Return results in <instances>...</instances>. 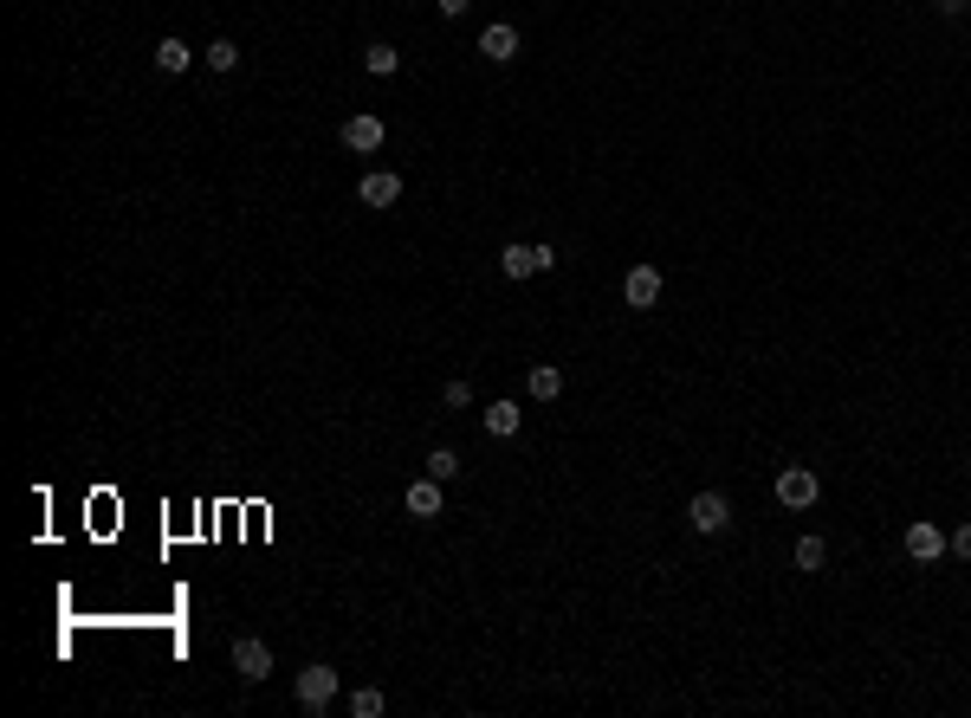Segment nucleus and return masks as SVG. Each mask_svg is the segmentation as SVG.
Returning a JSON list of instances; mask_svg holds the SVG:
<instances>
[{"instance_id": "39448f33", "label": "nucleus", "mask_w": 971, "mask_h": 718, "mask_svg": "<svg viewBox=\"0 0 971 718\" xmlns=\"http://www.w3.org/2000/svg\"><path fill=\"white\" fill-rule=\"evenodd\" d=\"M337 136H344V149H350V156H376V149H382V136H389V130H382V117L357 110V117H344V130H337Z\"/></svg>"}, {"instance_id": "20e7f679", "label": "nucleus", "mask_w": 971, "mask_h": 718, "mask_svg": "<svg viewBox=\"0 0 971 718\" xmlns=\"http://www.w3.org/2000/svg\"><path fill=\"white\" fill-rule=\"evenodd\" d=\"M234 673H240L246 686L272 680V647L259 641V634H240V641H234Z\"/></svg>"}, {"instance_id": "ddd939ff", "label": "nucleus", "mask_w": 971, "mask_h": 718, "mask_svg": "<svg viewBox=\"0 0 971 718\" xmlns=\"http://www.w3.org/2000/svg\"><path fill=\"white\" fill-rule=\"evenodd\" d=\"M518 427H525V414H518V402H492V408H486V434H492V440H512Z\"/></svg>"}, {"instance_id": "9b49d317", "label": "nucleus", "mask_w": 971, "mask_h": 718, "mask_svg": "<svg viewBox=\"0 0 971 718\" xmlns=\"http://www.w3.org/2000/svg\"><path fill=\"white\" fill-rule=\"evenodd\" d=\"M402 505H408V518H441V479H428V473H421L415 486L402 492Z\"/></svg>"}, {"instance_id": "f8f14e48", "label": "nucleus", "mask_w": 971, "mask_h": 718, "mask_svg": "<svg viewBox=\"0 0 971 718\" xmlns=\"http://www.w3.org/2000/svg\"><path fill=\"white\" fill-rule=\"evenodd\" d=\"M525 389H531V402H557V395H564V369H557V363H538L525 376Z\"/></svg>"}, {"instance_id": "9d476101", "label": "nucleus", "mask_w": 971, "mask_h": 718, "mask_svg": "<svg viewBox=\"0 0 971 718\" xmlns=\"http://www.w3.org/2000/svg\"><path fill=\"white\" fill-rule=\"evenodd\" d=\"M357 201H363V207H395V201H402V175H389V169H376V175H363V188H357Z\"/></svg>"}, {"instance_id": "2eb2a0df", "label": "nucleus", "mask_w": 971, "mask_h": 718, "mask_svg": "<svg viewBox=\"0 0 971 718\" xmlns=\"http://www.w3.org/2000/svg\"><path fill=\"white\" fill-rule=\"evenodd\" d=\"M421 466H428V479H441V486H454V479H460V453L454 447H434Z\"/></svg>"}, {"instance_id": "5701e85b", "label": "nucleus", "mask_w": 971, "mask_h": 718, "mask_svg": "<svg viewBox=\"0 0 971 718\" xmlns=\"http://www.w3.org/2000/svg\"><path fill=\"white\" fill-rule=\"evenodd\" d=\"M933 7L946 13V20H959V13H965V0H933Z\"/></svg>"}, {"instance_id": "a211bd4d", "label": "nucleus", "mask_w": 971, "mask_h": 718, "mask_svg": "<svg viewBox=\"0 0 971 718\" xmlns=\"http://www.w3.org/2000/svg\"><path fill=\"white\" fill-rule=\"evenodd\" d=\"M823 563H829L823 537H797V570H823Z\"/></svg>"}, {"instance_id": "6ab92c4d", "label": "nucleus", "mask_w": 971, "mask_h": 718, "mask_svg": "<svg viewBox=\"0 0 971 718\" xmlns=\"http://www.w3.org/2000/svg\"><path fill=\"white\" fill-rule=\"evenodd\" d=\"M350 712H357V718H382V693H376V686H357V693H350Z\"/></svg>"}, {"instance_id": "f03ea898", "label": "nucleus", "mask_w": 971, "mask_h": 718, "mask_svg": "<svg viewBox=\"0 0 971 718\" xmlns=\"http://www.w3.org/2000/svg\"><path fill=\"white\" fill-rule=\"evenodd\" d=\"M331 699H337V667H324V660H318V667L298 673V712H324Z\"/></svg>"}, {"instance_id": "0eeeda50", "label": "nucleus", "mask_w": 971, "mask_h": 718, "mask_svg": "<svg viewBox=\"0 0 971 718\" xmlns=\"http://www.w3.org/2000/svg\"><path fill=\"white\" fill-rule=\"evenodd\" d=\"M907 557L913 563H939V557H946V531H939L933 518H913L907 524Z\"/></svg>"}, {"instance_id": "4468645a", "label": "nucleus", "mask_w": 971, "mask_h": 718, "mask_svg": "<svg viewBox=\"0 0 971 718\" xmlns=\"http://www.w3.org/2000/svg\"><path fill=\"white\" fill-rule=\"evenodd\" d=\"M156 65H162V72H188V65H195V46H188V39H162V46H156Z\"/></svg>"}, {"instance_id": "423d86ee", "label": "nucleus", "mask_w": 971, "mask_h": 718, "mask_svg": "<svg viewBox=\"0 0 971 718\" xmlns=\"http://www.w3.org/2000/svg\"><path fill=\"white\" fill-rule=\"evenodd\" d=\"M499 266H505V279H531V272H551L557 253H551V246H505Z\"/></svg>"}, {"instance_id": "f3484780", "label": "nucleus", "mask_w": 971, "mask_h": 718, "mask_svg": "<svg viewBox=\"0 0 971 718\" xmlns=\"http://www.w3.org/2000/svg\"><path fill=\"white\" fill-rule=\"evenodd\" d=\"M201 59H208V72H234V65H240V46H234V39H214Z\"/></svg>"}, {"instance_id": "7ed1b4c3", "label": "nucleus", "mask_w": 971, "mask_h": 718, "mask_svg": "<svg viewBox=\"0 0 971 718\" xmlns=\"http://www.w3.org/2000/svg\"><path fill=\"white\" fill-rule=\"evenodd\" d=\"M687 524H693L700 537H719V531L732 524V499H726V492H700V499L687 505Z\"/></svg>"}, {"instance_id": "dca6fc26", "label": "nucleus", "mask_w": 971, "mask_h": 718, "mask_svg": "<svg viewBox=\"0 0 971 718\" xmlns=\"http://www.w3.org/2000/svg\"><path fill=\"white\" fill-rule=\"evenodd\" d=\"M363 65H369L376 78H395V72H402V52H395V46H369V52H363Z\"/></svg>"}, {"instance_id": "412c9836", "label": "nucleus", "mask_w": 971, "mask_h": 718, "mask_svg": "<svg viewBox=\"0 0 971 718\" xmlns=\"http://www.w3.org/2000/svg\"><path fill=\"white\" fill-rule=\"evenodd\" d=\"M946 550H952V557H965V563H971V518H965V524H959V531H952V537H946Z\"/></svg>"}, {"instance_id": "1a4fd4ad", "label": "nucleus", "mask_w": 971, "mask_h": 718, "mask_svg": "<svg viewBox=\"0 0 971 718\" xmlns=\"http://www.w3.org/2000/svg\"><path fill=\"white\" fill-rule=\"evenodd\" d=\"M480 59H492V65H512L518 59V26H486V33H480Z\"/></svg>"}, {"instance_id": "aec40b11", "label": "nucleus", "mask_w": 971, "mask_h": 718, "mask_svg": "<svg viewBox=\"0 0 971 718\" xmlns=\"http://www.w3.org/2000/svg\"><path fill=\"white\" fill-rule=\"evenodd\" d=\"M441 402H447V408H473V382H467V376H454V382L441 389Z\"/></svg>"}, {"instance_id": "6e6552de", "label": "nucleus", "mask_w": 971, "mask_h": 718, "mask_svg": "<svg viewBox=\"0 0 971 718\" xmlns=\"http://www.w3.org/2000/svg\"><path fill=\"white\" fill-rule=\"evenodd\" d=\"M622 298H628V305H635V311L661 305V266H635V272H628V279H622Z\"/></svg>"}, {"instance_id": "f257e3e1", "label": "nucleus", "mask_w": 971, "mask_h": 718, "mask_svg": "<svg viewBox=\"0 0 971 718\" xmlns=\"http://www.w3.org/2000/svg\"><path fill=\"white\" fill-rule=\"evenodd\" d=\"M816 492H823V479H816L810 466H784V473H777V505H784V512H810Z\"/></svg>"}, {"instance_id": "4be33fe9", "label": "nucleus", "mask_w": 971, "mask_h": 718, "mask_svg": "<svg viewBox=\"0 0 971 718\" xmlns=\"http://www.w3.org/2000/svg\"><path fill=\"white\" fill-rule=\"evenodd\" d=\"M441 7V20H460V13H473V0H434Z\"/></svg>"}]
</instances>
